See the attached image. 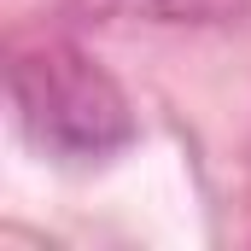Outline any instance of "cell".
<instances>
[{
	"instance_id": "1",
	"label": "cell",
	"mask_w": 251,
	"mask_h": 251,
	"mask_svg": "<svg viewBox=\"0 0 251 251\" xmlns=\"http://www.w3.org/2000/svg\"><path fill=\"white\" fill-rule=\"evenodd\" d=\"M12 111L24 134L64 164H105L134 140V111L123 88L82 47H29L12 64Z\"/></svg>"
}]
</instances>
